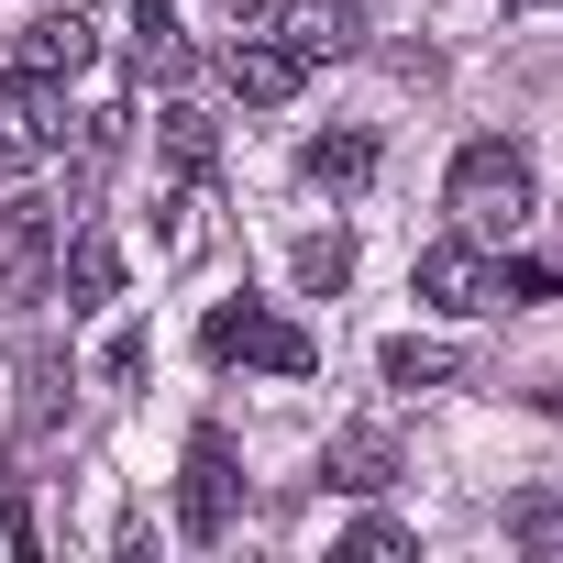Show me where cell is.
Here are the masks:
<instances>
[{
  "instance_id": "7c38bea8",
  "label": "cell",
  "mask_w": 563,
  "mask_h": 563,
  "mask_svg": "<svg viewBox=\"0 0 563 563\" xmlns=\"http://www.w3.org/2000/svg\"><path fill=\"white\" fill-rule=\"evenodd\" d=\"M299 177H310V188H343V199H354V188L376 177V133H310Z\"/></svg>"
},
{
  "instance_id": "8fae6325",
  "label": "cell",
  "mask_w": 563,
  "mask_h": 563,
  "mask_svg": "<svg viewBox=\"0 0 563 563\" xmlns=\"http://www.w3.org/2000/svg\"><path fill=\"white\" fill-rule=\"evenodd\" d=\"M398 475V431H376V420H354V431H332V486H354V497H376Z\"/></svg>"
},
{
  "instance_id": "9c48e42d",
  "label": "cell",
  "mask_w": 563,
  "mask_h": 563,
  "mask_svg": "<svg viewBox=\"0 0 563 563\" xmlns=\"http://www.w3.org/2000/svg\"><path fill=\"white\" fill-rule=\"evenodd\" d=\"M89 56H100L89 12H34V23H23V67H34V78L67 89V78H89Z\"/></svg>"
},
{
  "instance_id": "277c9868",
  "label": "cell",
  "mask_w": 563,
  "mask_h": 563,
  "mask_svg": "<svg viewBox=\"0 0 563 563\" xmlns=\"http://www.w3.org/2000/svg\"><path fill=\"white\" fill-rule=\"evenodd\" d=\"M56 144H67V89L34 78V67H12V78H0V166H45Z\"/></svg>"
},
{
  "instance_id": "ffe728a7",
  "label": "cell",
  "mask_w": 563,
  "mask_h": 563,
  "mask_svg": "<svg viewBox=\"0 0 563 563\" xmlns=\"http://www.w3.org/2000/svg\"><path fill=\"white\" fill-rule=\"evenodd\" d=\"M519 12H541V0H519Z\"/></svg>"
},
{
  "instance_id": "2e32d148",
  "label": "cell",
  "mask_w": 563,
  "mask_h": 563,
  "mask_svg": "<svg viewBox=\"0 0 563 563\" xmlns=\"http://www.w3.org/2000/svg\"><path fill=\"white\" fill-rule=\"evenodd\" d=\"M376 365H387V387H442L453 376V343H387Z\"/></svg>"
},
{
  "instance_id": "9a60e30c",
  "label": "cell",
  "mask_w": 563,
  "mask_h": 563,
  "mask_svg": "<svg viewBox=\"0 0 563 563\" xmlns=\"http://www.w3.org/2000/svg\"><path fill=\"white\" fill-rule=\"evenodd\" d=\"M155 133H166V155H177V166H188V177H199V166H210V144H221V133H210V111H199V100H166V122H155Z\"/></svg>"
},
{
  "instance_id": "5b68a950",
  "label": "cell",
  "mask_w": 563,
  "mask_h": 563,
  "mask_svg": "<svg viewBox=\"0 0 563 563\" xmlns=\"http://www.w3.org/2000/svg\"><path fill=\"white\" fill-rule=\"evenodd\" d=\"M409 288H420L431 310H497V265H486V243H475V232H442V243H420Z\"/></svg>"
},
{
  "instance_id": "ac0fdd59",
  "label": "cell",
  "mask_w": 563,
  "mask_h": 563,
  "mask_svg": "<svg viewBox=\"0 0 563 563\" xmlns=\"http://www.w3.org/2000/svg\"><path fill=\"white\" fill-rule=\"evenodd\" d=\"M343 552H376V563H387V552H409V530H398V519H354Z\"/></svg>"
},
{
  "instance_id": "d6986e66",
  "label": "cell",
  "mask_w": 563,
  "mask_h": 563,
  "mask_svg": "<svg viewBox=\"0 0 563 563\" xmlns=\"http://www.w3.org/2000/svg\"><path fill=\"white\" fill-rule=\"evenodd\" d=\"M210 12H221V23H232V34H254V23H265V12H276V0H210Z\"/></svg>"
},
{
  "instance_id": "3957f363",
  "label": "cell",
  "mask_w": 563,
  "mask_h": 563,
  "mask_svg": "<svg viewBox=\"0 0 563 563\" xmlns=\"http://www.w3.org/2000/svg\"><path fill=\"white\" fill-rule=\"evenodd\" d=\"M199 343H210V365L310 376V332H299V321H276V310H254V299H243V310H210V332H199Z\"/></svg>"
},
{
  "instance_id": "5bb4252c",
  "label": "cell",
  "mask_w": 563,
  "mask_h": 563,
  "mask_svg": "<svg viewBox=\"0 0 563 563\" xmlns=\"http://www.w3.org/2000/svg\"><path fill=\"white\" fill-rule=\"evenodd\" d=\"M133 45H144V67H188V45H177V0H133Z\"/></svg>"
},
{
  "instance_id": "6da1fadb",
  "label": "cell",
  "mask_w": 563,
  "mask_h": 563,
  "mask_svg": "<svg viewBox=\"0 0 563 563\" xmlns=\"http://www.w3.org/2000/svg\"><path fill=\"white\" fill-rule=\"evenodd\" d=\"M442 199H453V232H475V243H497V232H519V221H530V199H541V177H530V155H519L508 133H475V144L453 155V177H442Z\"/></svg>"
},
{
  "instance_id": "52a82bcc",
  "label": "cell",
  "mask_w": 563,
  "mask_h": 563,
  "mask_svg": "<svg viewBox=\"0 0 563 563\" xmlns=\"http://www.w3.org/2000/svg\"><path fill=\"white\" fill-rule=\"evenodd\" d=\"M276 45H288L299 67H343L365 45V12L354 0H288V23H276Z\"/></svg>"
},
{
  "instance_id": "8992f818",
  "label": "cell",
  "mask_w": 563,
  "mask_h": 563,
  "mask_svg": "<svg viewBox=\"0 0 563 563\" xmlns=\"http://www.w3.org/2000/svg\"><path fill=\"white\" fill-rule=\"evenodd\" d=\"M177 530H188V541H221V530H232V442H221V431H188V475H177Z\"/></svg>"
},
{
  "instance_id": "4fadbf2b",
  "label": "cell",
  "mask_w": 563,
  "mask_h": 563,
  "mask_svg": "<svg viewBox=\"0 0 563 563\" xmlns=\"http://www.w3.org/2000/svg\"><path fill=\"white\" fill-rule=\"evenodd\" d=\"M288 276H299V288H310V299H332V288H343V276H354V232H310V243L288 254Z\"/></svg>"
},
{
  "instance_id": "30bf717a",
  "label": "cell",
  "mask_w": 563,
  "mask_h": 563,
  "mask_svg": "<svg viewBox=\"0 0 563 563\" xmlns=\"http://www.w3.org/2000/svg\"><path fill=\"white\" fill-rule=\"evenodd\" d=\"M221 78H232V100H254V111H276V100H299V78H310V67H299L288 45H265V34H243V45L221 56Z\"/></svg>"
},
{
  "instance_id": "e0dca14e",
  "label": "cell",
  "mask_w": 563,
  "mask_h": 563,
  "mask_svg": "<svg viewBox=\"0 0 563 563\" xmlns=\"http://www.w3.org/2000/svg\"><path fill=\"white\" fill-rule=\"evenodd\" d=\"M497 299H508V310H530V299H552V265H497Z\"/></svg>"
},
{
  "instance_id": "7a4b0ae2",
  "label": "cell",
  "mask_w": 563,
  "mask_h": 563,
  "mask_svg": "<svg viewBox=\"0 0 563 563\" xmlns=\"http://www.w3.org/2000/svg\"><path fill=\"white\" fill-rule=\"evenodd\" d=\"M56 254H67L56 199H12V210H0V310H12V321L56 299Z\"/></svg>"
},
{
  "instance_id": "ba28073f",
  "label": "cell",
  "mask_w": 563,
  "mask_h": 563,
  "mask_svg": "<svg viewBox=\"0 0 563 563\" xmlns=\"http://www.w3.org/2000/svg\"><path fill=\"white\" fill-rule=\"evenodd\" d=\"M56 288H67V310H111V299H122V243H111L100 221H78V232H67Z\"/></svg>"
}]
</instances>
